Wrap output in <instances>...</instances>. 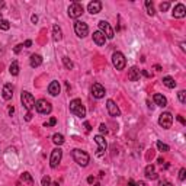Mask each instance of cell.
Instances as JSON below:
<instances>
[{
    "label": "cell",
    "instance_id": "cell-50",
    "mask_svg": "<svg viewBox=\"0 0 186 186\" xmlns=\"http://www.w3.org/2000/svg\"><path fill=\"white\" fill-rule=\"evenodd\" d=\"M128 186H135V182H134V180L131 179V180L128 182Z\"/></svg>",
    "mask_w": 186,
    "mask_h": 186
},
{
    "label": "cell",
    "instance_id": "cell-16",
    "mask_svg": "<svg viewBox=\"0 0 186 186\" xmlns=\"http://www.w3.org/2000/svg\"><path fill=\"white\" fill-rule=\"evenodd\" d=\"M93 41H95L96 45L102 47V45H105V42H106V37H105L100 31H96V32H93Z\"/></svg>",
    "mask_w": 186,
    "mask_h": 186
},
{
    "label": "cell",
    "instance_id": "cell-31",
    "mask_svg": "<svg viewBox=\"0 0 186 186\" xmlns=\"http://www.w3.org/2000/svg\"><path fill=\"white\" fill-rule=\"evenodd\" d=\"M21 179H22L23 182H28V183H32V182H33L32 176L29 175V173H28V172H25V173H23V175H22V177H21Z\"/></svg>",
    "mask_w": 186,
    "mask_h": 186
},
{
    "label": "cell",
    "instance_id": "cell-49",
    "mask_svg": "<svg viewBox=\"0 0 186 186\" xmlns=\"http://www.w3.org/2000/svg\"><path fill=\"white\" fill-rule=\"evenodd\" d=\"M13 112H15V108H13V106H10V108H9V114H10V115H13Z\"/></svg>",
    "mask_w": 186,
    "mask_h": 186
},
{
    "label": "cell",
    "instance_id": "cell-15",
    "mask_svg": "<svg viewBox=\"0 0 186 186\" xmlns=\"http://www.w3.org/2000/svg\"><path fill=\"white\" fill-rule=\"evenodd\" d=\"M87 10L92 13V15H96L99 12L102 10V3L99 2V0H93L87 5Z\"/></svg>",
    "mask_w": 186,
    "mask_h": 186
},
{
    "label": "cell",
    "instance_id": "cell-41",
    "mask_svg": "<svg viewBox=\"0 0 186 186\" xmlns=\"http://www.w3.org/2000/svg\"><path fill=\"white\" fill-rule=\"evenodd\" d=\"M31 45H32V41H31V39H28V41H25V44H23V47H31Z\"/></svg>",
    "mask_w": 186,
    "mask_h": 186
},
{
    "label": "cell",
    "instance_id": "cell-11",
    "mask_svg": "<svg viewBox=\"0 0 186 186\" xmlns=\"http://www.w3.org/2000/svg\"><path fill=\"white\" fill-rule=\"evenodd\" d=\"M74 32H76V35L79 38H84V37H87V33H89V26L84 22L77 21L74 23Z\"/></svg>",
    "mask_w": 186,
    "mask_h": 186
},
{
    "label": "cell",
    "instance_id": "cell-24",
    "mask_svg": "<svg viewBox=\"0 0 186 186\" xmlns=\"http://www.w3.org/2000/svg\"><path fill=\"white\" fill-rule=\"evenodd\" d=\"M163 84L166 86V87H169V89H175L176 87L175 79H173V77H170V76L164 77V79H163Z\"/></svg>",
    "mask_w": 186,
    "mask_h": 186
},
{
    "label": "cell",
    "instance_id": "cell-4",
    "mask_svg": "<svg viewBox=\"0 0 186 186\" xmlns=\"http://www.w3.org/2000/svg\"><path fill=\"white\" fill-rule=\"evenodd\" d=\"M112 64H114V67H115L116 70H124L126 66V60H125V57H124V54L119 52V51H115L112 54Z\"/></svg>",
    "mask_w": 186,
    "mask_h": 186
},
{
    "label": "cell",
    "instance_id": "cell-53",
    "mask_svg": "<svg viewBox=\"0 0 186 186\" xmlns=\"http://www.w3.org/2000/svg\"><path fill=\"white\" fill-rule=\"evenodd\" d=\"M51 186H60V183H58V182H55V183H52Z\"/></svg>",
    "mask_w": 186,
    "mask_h": 186
},
{
    "label": "cell",
    "instance_id": "cell-54",
    "mask_svg": "<svg viewBox=\"0 0 186 186\" xmlns=\"http://www.w3.org/2000/svg\"><path fill=\"white\" fill-rule=\"evenodd\" d=\"M0 19H2V13H0Z\"/></svg>",
    "mask_w": 186,
    "mask_h": 186
},
{
    "label": "cell",
    "instance_id": "cell-45",
    "mask_svg": "<svg viewBox=\"0 0 186 186\" xmlns=\"http://www.w3.org/2000/svg\"><path fill=\"white\" fill-rule=\"evenodd\" d=\"M84 128H86V131H90V130H92V128H90V124H89V122H84Z\"/></svg>",
    "mask_w": 186,
    "mask_h": 186
},
{
    "label": "cell",
    "instance_id": "cell-26",
    "mask_svg": "<svg viewBox=\"0 0 186 186\" xmlns=\"http://www.w3.org/2000/svg\"><path fill=\"white\" fill-rule=\"evenodd\" d=\"M52 142L57 144V145L64 144V137H63V134H54V135H52Z\"/></svg>",
    "mask_w": 186,
    "mask_h": 186
},
{
    "label": "cell",
    "instance_id": "cell-52",
    "mask_svg": "<svg viewBox=\"0 0 186 186\" xmlns=\"http://www.w3.org/2000/svg\"><path fill=\"white\" fill-rule=\"evenodd\" d=\"M154 68H156V70H157V71H160V70H161V67H160V66H154Z\"/></svg>",
    "mask_w": 186,
    "mask_h": 186
},
{
    "label": "cell",
    "instance_id": "cell-17",
    "mask_svg": "<svg viewBox=\"0 0 186 186\" xmlns=\"http://www.w3.org/2000/svg\"><path fill=\"white\" fill-rule=\"evenodd\" d=\"M60 83L57 82V80H54V82H51L49 83V86H48V93L51 95V96H57V95H60Z\"/></svg>",
    "mask_w": 186,
    "mask_h": 186
},
{
    "label": "cell",
    "instance_id": "cell-2",
    "mask_svg": "<svg viewBox=\"0 0 186 186\" xmlns=\"http://www.w3.org/2000/svg\"><path fill=\"white\" fill-rule=\"evenodd\" d=\"M70 112L74 114L76 116H79V118L86 116V108H84V105L82 103L80 99H73L70 102Z\"/></svg>",
    "mask_w": 186,
    "mask_h": 186
},
{
    "label": "cell",
    "instance_id": "cell-48",
    "mask_svg": "<svg viewBox=\"0 0 186 186\" xmlns=\"http://www.w3.org/2000/svg\"><path fill=\"white\" fill-rule=\"evenodd\" d=\"M135 186H147V185H145V182H137Z\"/></svg>",
    "mask_w": 186,
    "mask_h": 186
},
{
    "label": "cell",
    "instance_id": "cell-8",
    "mask_svg": "<svg viewBox=\"0 0 186 186\" xmlns=\"http://www.w3.org/2000/svg\"><path fill=\"white\" fill-rule=\"evenodd\" d=\"M99 31H100V32H102L105 37H106V39H112L114 37H115L112 26H110V25L106 22V21H100V22H99Z\"/></svg>",
    "mask_w": 186,
    "mask_h": 186
},
{
    "label": "cell",
    "instance_id": "cell-30",
    "mask_svg": "<svg viewBox=\"0 0 186 186\" xmlns=\"http://www.w3.org/2000/svg\"><path fill=\"white\" fill-rule=\"evenodd\" d=\"M9 28H10V23L5 19H0V29L2 31H9Z\"/></svg>",
    "mask_w": 186,
    "mask_h": 186
},
{
    "label": "cell",
    "instance_id": "cell-34",
    "mask_svg": "<svg viewBox=\"0 0 186 186\" xmlns=\"http://www.w3.org/2000/svg\"><path fill=\"white\" fill-rule=\"evenodd\" d=\"M55 124H57V118H54V116H52V118H51L48 122H45L44 126H54Z\"/></svg>",
    "mask_w": 186,
    "mask_h": 186
},
{
    "label": "cell",
    "instance_id": "cell-42",
    "mask_svg": "<svg viewBox=\"0 0 186 186\" xmlns=\"http://www.w3.org/2000/svg\"><path fill=\"white\" fill-rule=\"evenodd\" d=\"M25 119H26V121H31V119H32V114H31V112H28L26 115H25Z\"/></svg>",
    "mask_w": 186,
    "mask_h": 186
},
{
    "label": "cell",
    "instance_id": "cell-40",
    "mask_svg": "<svg viewBox=\"0 0 186 186\" xmlns=\"http://www.w3.org/2000/svg\"><path fill=\"white\" fill-rule=\"evenodd\" d=\"M177 121H179V122H180L182 125H185V124H186V121L183 119V116H182V115H177Z\"/></svg>",
    "mask_w": 186,
    "mask_h": 186
},
{
    "label": "cell",
    "instance_id": "cell-3",
    "mask_svg": "<svg viewBox=\"0 0 186 186\" xmlns=\"http://www.w3.org/2000/svg\"><path fill=\"white\" fill-rule=\"evenodd\" d=\"M21 102H22V105L25 106V109L28 112H31L35 108V98L29 92H22V95H21Z\"/></svg>",
    "mask_w": 186,
    "mask_h": 186
},
{
    "label": "cell",
    "instance_id": "cell-46",
    "mask_svg": "<svg viewBox=\"0 0 186 186\" xmlns=\"http://www.w3.org/2000/svg\"><path fill=\"white\" fill-rule=\"evenodd\" d=\"M87 182H89V183H95V177H93V176H89Z\"/></svg>",
    "mask_w": 186,
    "mask_h": 186
},
{
    "label": "cell",
    "instance_id": "cell-51",
    "mask_svg": "<svg viewBox=\"0 0 186 186\" xmlns=\"http://www.w3.org/2000/svg\"><path fill=\"white\" fill-rule=\"evenodd\" d=\"M3 7H5V2H2V0H0V9H3Z\"/></svg>",
    "mask_w": 186,
    "mask_h": 186
},
{
    "label": "cell",
    "instance_id": "cell-21",
    "mask_svg": "<svg viewBox=\"0 0 186 186\" xmlns=\"http://www.w3.org/2000/svg\"><path fill=\"white\" fill-rule=\"evenodd\" d=\"M153 99H154V103L157 105V106H160V108H164L167 105V99L164 98L161 93H156L153 96Z\"/></svg>",
    "mask_w": 186,
    "mask_h": 186
},
{
    "label": "cell",
    "instance_id": "cell-43",
    "mask_svg": "<svg viewBox=\"0 0 186 186\" xmlns=\"http://www.w3.org/2000/svg\"><path fill=\"white\" fill-rule=\"evenodd\" d=\"M140 73H141L144 77H150V73H148V71H145V70H141Z\"/></svg>",
    "mask_w": 186,
    "mask_h": 186
},
{
    "label": "cell",
    "instance_id": "cell-18",
    "mask_svg": "<svg viewBox=\"0 0 186 186\" xmlns=\"http://www.w3.org/2000/svg\"><path fill=\"white\" fill-rule=\"evenodd\" d=\"M2 95H3V99H5V100H10L12 99V96H13V86H12L10 83H7V84L3 86Z\"/></svg>",
    "mask_w": 186,
    "mask_h": 186
},
{
    "label": "cell",
    "instance_id": "cell-12",
    "mask_svg": "<svg viewBox=\"0 0 186 186\" xmlns=\"http://www.w3.org/2000/svg\"><path fill=\"white\" fill-rule=\"evenodd\" d=\"M105 87L100 84V83H93V86H92V95H93V98H96V99H102L105 96Z\"/></svg>",
    "mask_w": 186,
    "mask_h": 186
},
{
    "label": "cell",
    "instance_id": "cell-9",
    "mask_svg": "<svg viewBox=\"0 0 186 186\" xmlns=\"http://www.w3.org/2000/svg\"><path fill=\"white\" fill-rule=\"evenodd\" d=\"M172 124H173V116H172V114L170 112H163L159 118V125L161 128H164V130H169L170 126H172Z\"/></svg>",
    "mask_w": 186,
    "mask_h": 186
},
{
    "label": "cell",
    "instance_id": "cell-6",
    "mask_svg": "<svg viewBox=\"0 0 186 186\" xmlns=\"http://www.w3.org/2000/svg\"><path fill=\"white\" fill-rule=\"evenodd\" d=\"M84 9H83V6L79 3V2H73L70 6H68V16L71 19H77L79 16H82Z\"/></svg>",
    "mask_w": 186,
    "mask_h": 186
},
{
    "label": "cell",
    "instance_id": "cell-20",
    "mask_svg": "<svg viewBox=\"0 0 186 186\" xmlns=\"http://www.w3.org/2000/svg\"><path fill=\"white\" fill-rule=\"evenodd\" d=\"M145 177L147 179H151V180H156L159 176H157V173H156V169H154V166L153 164H148L147 167H145Z\"/></svg>",
    "mask_w": 186,
    "mask_h": 186
},
{
    "label": "cell",
    "instance_id": "cell-1",
    "mask_svg": "<svg viewBox=\"0 0 186 186\" xmlns=\"http://www.w3.org/2000/svg\"><path fill=\"white\" fill-rule=\"evenodd\" d=\"M71 156H73L74 161H76L79 166H82V167H86V166L89 164V161H90V156H89L86 151H83V150H79V148L73 150Z\"/></svg>",
    "mask_w": 186,
    "mask_h": 186
},
{
    "label": "cell",
    "instance_id": "cell-38",
    "mask_svg": "<svg viewBox=\"0 0 186 186\" xmlns=\"http://www.w3.org/2000/svg\"><path fill=\"white\" fill-rule=\"evenodd\" d=\"M22 48H23V44L16 45V47H15V49H13V51H15V54H19V52L22 51Z\"/></svg>",
    "mask_w": 186,
    "mask_h": 186
},
{
    "label": "cell",
    "instance_id": "cell-5",
    "mask_svg": "<svg viewBox=\"0 0 186 186\" xmlns=\"http://www.w3.org/2000/svg\"><path fill=\"white\" fill-rule=\"evenodd\" d=\"M35 109H37V112H38V114L47 115V114H49V112L52 110V106H51V103H49V102H47L45 99H39V100H37V102H35Z\"/></svg>",
    "mask_w": 186,
    "mask_h": 186
},
{
    "label": "cell",
    "instance_id": "cell-32",
    "mask_svg": "<svg viewBox=\"0 0 186 186\" xmlns=\"http://www.w3.org/2000/svg\"><path fill=\"white\" fill-rule=\"evenodd\" d=\"M177 96H179L180 103H185V102H186V92H185V90H180V92L177 93Z\"/></svg>",
    "mask_w": 186,
    "mask_h": 186
},
{
    "label": "cell",
    "instance_id": "cell-13",
    "mask_svg": "<svg viewBox=\"0 0 186 186\" xmlns=\"http://www.w3.org/2000/svg\"><path fill=\"white\" fill-rule=\"evenodd\" d=\"M106 108H108V112H109V115L110 116H119L121 115V110H119V108H118V105L114 102V100H108L106 102Z\"/></svg>",
    "mask_w": 186,
    "mask_h": 186
},
{
    "label": "cell",
    "instance_id": "cell-25",
    "mask_svg": "<svg viewBox=\"0 0 186 186\" xmlns=\"http://www.w3.org/2000/svg\"><path fill=\"white\" fill-rule=\"evenodd\" d=\"M9 71H10L12 76H17L19 74V64H17V61H13L9 67Z\"/></svg>",
    "mask_w": 186,
    "mask_h": 186
},
{
    "label": "cell",
    "instance_id": "cell-7",
    "mask_svg": "<svg viewBox=\"0 0 186 186\" xmlns=\"http://www.w3.org/2000/svg\"><path fill=\"white\" fill-rule=\"evenodd\" d=\"M61 159H63V150L61 148H54L52 151H51V157H49V166L55 169V167H58V164H60Z\"/></svg>",
    "mask_w": 186,
    "mask_h": 186
},
{
    "label": "cell",
    "instance_id": "cell-37",
    "mask_svg": "<svg viewBox=\"0 0 186 186\" xmlns=\"http://www.w3.org/2000/svg\"><path fill=\"white\" fill-rule=\"evenodd\" d=\"M169 6H170L169 2H164V3H161V5H160V10H161V12H166L167 9H169Z\"/></svg>",
    "mask_w": 186,
    "mask_h": 186
},
{
    "label": "cell",
    "instance_id": "cell-19",
    "mask_svg": "<svg viewBox=\"0 0 186 186\" xmlns=\"http://www.w3.org/2000/svg\"><path fill=\"white\" fill-rule=\"evenodd\" d=\"M140 70H138L137 67H131L130 70H128V80L130 82H137L138 79H140Z\"/></svg>",
    "mask_w": 186,
    "mask_h": 186
},
{
    "label": "cell",
    "instance_id": "cell-28",
    "mask_svg": "<svg viewBox=\"0 0 186 186\" xmlns=\"http://www.w3.org/2000/svg\"><path fill=\"white\" fill-rule=\"evenodd\" d=\"M63 64H64V67H66L67 70H71L73 67H74V64H73V61L68 58V57H63Z\"/></svg>",
    "mask_w": 186,
    "mask_h": 186
},
{
    "label": "cell",
    "instance_id": "cell-27",
    "mask_svg": "<svg viewBox=\"0 0 186 186\" xmlns=\"http://www.w3.org/2000/svg\"><path fill=\"white\" fill-rule=\"evenodd\" d=\"M145 7H147V13L150 15V16H154V15H156L154 6H153V3H151L150 0H147V2H145Z\"/></svg>",
    "mask_w": 186,
    "mask_h": 186
},
{
    "label": "cell",
    "instance_id": "cell-47",
    "mask_svg": "<svg viewBox=\"0 0 186 186\" xmlns=\"http://www.w3.org/2000/svg\"><path fill=\"white\" fill-rule=\"evenodd\" d=\"M180 49H182V51H186V44H185V42H180Z\"/></svg>",
    "mask_w": 186,
    "mask_h": 186
},
{
    "label": "cell",
    "instance_id": "cell-23",
    "mask_svg": "<svg viewBox=\"0 0 186 186\" xmlns=\"http://www.w3.org/2000/svg\"><path fill=\"white\" fill-rule=\"evenodd\" d=\"M52 39H54L55 42H58V41L63 39V31H61V28L58 25L52 26Z\"/></svg>",
    "mask_w": 186,
    "mask_h": 186
},
{
    "label": "cell",
    "instance_id": "cell-29",
    "mask_svg": "<svg viewBox=\"0 0 186 186\" xmlns=\"http://www.w3.org/2000/svg\"><path fill=\"white\" fill-rule=\"evenodd\" d=\"M157 148H159L161 153H167L170 150V147L167 145V144H164V142H161V141H157Z\"/></svg>",
    "mask_w": 186,
    "mask_h": 186
},
{
    "label": "cell",
    "instance_id": "cell-35",
    "mask_svg": "<svg viewBox=\"0 0 186 186\" xmlns=\"http://www.w3.org/2000/svg\"><path fill=\"white\" fill-rule=\"evenodd\" d=\"M42 186H51V179H49V176H44V177H42Z\"/></svg>",
    "mask_w": 186,
    "mask_h": 186
},
{
    "label": "cell",
    "instance_id": "cell-44",
    "mask_svg": "<svg viewBox=\"0 0 186 186\" xmlns=\"http://www.w3.org/2000/svg\"><path fill=\"white\" fill-rule=\"evenodd\" d=\"M31 21H32L33 23H37V22H38V16H37V15H32V17H31Z\"/></svg>",
    "mask_w": 186,
    "mask_h": 186
},
{
    "label": "cell",
    "instance_id": "cell-10",
    "mask_svg": "<svg viewBox=\"0 0 186 186\" xmlns=\"http://www.w3.org/2000/svg\"><path fill=\"white\" fill-rule=\"evenodd\" d=\"M95 141H96V144H98V150H96V156L98 157H102L105 154V151H106V147H108V144H106V140L103 138V135H96L95 137Z\"/></svg>",
    "mask_w": 186,
    "mask_h": 186
},
{
    "label": "cell",
    "instance_id": "cell-36",
    "mask_svg": "<svg viewBox=\"0 0 186 186\" xmlns=\"http://www.w3.org/2000/svg\"><path fill=\"white\" fill-rule=\"evenodd\" d=\"M99 131H100V135H103V134L108 132V128H106L105 124H100V125H99Z\"/></svg>",
    "mask_w": 186,
    "mask_h": 186
},
{
    "label": "cell",
    "instance_id": "cell-22",
    "mask_svg": "<svg viewBox=\"0 0 186 186\" xmlns=\"http://www.w3.org/2000/svg\"><path fill=\"white\" fill-rule=\"evenodd\" d=\"M29 64H31V67H33V68L39 67L42 64V57L38 54H32L31 55V60H29Z\"/></svg>",
    "mask_w": 186,
    "mask_h": 186
},
{
    "label": "cell",
    "instance_id": "cell-33",
    "mask_svg": "<svg viewBox=\"0 0 186 186\" xmlns=\"http://www.w3.org/2000/svg\"><path fill=\"white\" fill-rule=\"evenodd\" d=\"M185 179H186V169H185V167H182L180 172H179V180L183 182Z\"/></svg>",
    "mask_w": 186,
    "mask_h": 186
},
{
    "label": "cell",
    "instance_id": "cell-14",
    "mask_svg": "<svg viewBox=\"0 0 186 186\" xmlns=\"http://www.w3.org/2000/svg\"><path fill=\"white\" fill-rule=\"evenodd\" d=\"M185 15H186L185 5L177 3V5L175 6V9H173V17H176V19H182V17H185Z\"/></svg>",
    "mask_w": 186,
    "mask_h": 186
},
{
    "label": "cell",
    "instance_id": "cell-39",
    "mask_svg": "<svg viewBox=\"0 0 186 186\" xmlns=\"http://www.w3.org/2000/svg\"><path fill=\"white\" fill-rule=\"evenodd\" d=\"M159 186H173V185H172L170 182H167V180H161L159 183Z\"/></svg>",
    "mask_w": 186,
    "mask_h": 186
}]
</instances>
